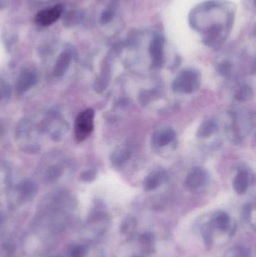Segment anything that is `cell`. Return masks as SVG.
Segmentation results:
<instances>
[{
    "instance_id": "obj_1",
    "label": "cell",
    "mask_w": 256,
    "mask_h": 257,
    "mask_svg": "<svg viewBox=\"0 0 256 257\" xmlns=\"http://www.w3.org/2000/svg\"><path fill=\"white\" fill-rule=\"evenodd\" d=\"M236 8L227 0H207L196 5L189 15L193 31L210 48L223 44L231 32L235 19Z\"/></svg>"
},
{
    "instance_id": "obj_28",
    "label": "cell",
    "mask_w": 256,
    "mask_h": 257,
    "mask_svg": "<svg viewBox=\"0 0 256 257\" xmlns=\"http://www.w3.org/2000/svg\"></svg>"
},
{
    "instance_id": "obj_12",
    "label": "cell",
    "mask_w": 256,
    "mask_h": 257,
    "mask_svg": "<svg viewBox=\"0 0 256 257\" xmlns=\"http://www.w3.org/2000/svg\"><path fill=\"white\" fill-rule=\"evenodd\" d=\"M132 156L130 148L126 145L118 147L111 156V162L114 165L121 166L124 165Z\"/></svg>"
},
{
    "instance_id": "obj_10",
    "label": "cell",
    "mask_w": 256,
    "mask_h": 257,
    "mask_svg": "<svg viewBox=\"0 0 256 257\" xmlns=\"http://www.w3.org/2000/svg\"><path fill=\"white\" fill-rule=\"evenodd\" d=\"M72 59V54L70 51L65 50V51H62L58 57L57 61L54 67V70H53L54 75L57 78L63 76L68 68H69Z\"/></svg>"
},
{
    "instance_id": "obj_21",
    "label": "cell",
    "mask_w": 256,
    "mask_h": 257,
    "mask_svg": "<svg viewBox=\"0 0 256 257\" xmlns=\"http://www.w3.org/2000/svg\"><path fill=\"white\" fill-rule=\"evenodd\" d=\"M136 221L133 218H128L124 220L122 225H121V232L123 233L127 234L134 230L136 227Z\"/></svg>"
},
{
    "instance_id": "obj_7",
    "label": "cell",
    "mask_w": 256,
    "mask_h": 257,
    "mask_svg": "<svg viewBox=\"0 0 256 257\" xmlns=\"http://www.w3.org/2000/svg\"><path fill=\"white\" fill-rule=\"evenodd\" d=\"M62 11L63 6L62 5H58L50 9L40 11L35 17V20L40 25L47 27L56 22L60 17Z\"/></svg>"
},
{
    "instance_id": "obj_18",
    "label": "cell",
    "mask_w": 256,
    "mask_h": 257,
    "mask_svg": "<svg viewBox=\"0 0 256 257\" xmlns=\"http://www.w3.org/2000/svg\"><path fill=\"white\" fill-rule=\"evenodd\" d=\"M253 90L250 86H242L236 92L234 97L239 102H245L249 101L253 96Z\"/></svg>"
},
{
    "instance_id": "obj_26",
    "label": "cell",
    "mask_w": 256,
    "mask_h": 257,
    "mask_svg": "<svg viewBox=\"0 0 256 257\" xmlns=\"http://www.w3.org/2000/svg\"><path fill=\"white\" fill-rule=\"evenodd\" d=\"M85 248L83 246H76L72 251V257H84Z\"/></svg>"
},
{
    "instance_id": "obj_6",
    "label": "cell",
    "mask_w": 256,
    "mask_h": 257,
    "mask_svg": "<svg viewBox=\"0 0 256 257\" xmlns=\"http://www.w3.org/2000/svg\"><path fill=\"white\" fill-rule=\"evenodd\" d=\"M36 82L37 75L35 71L31 68H23L18 75L15 85L17 94L19 95L25 94L29 91Z\"/></svg>"
},
{
    "instance_id": "obj_8",
    "label": "cell",
    "mask_w": 256,
    "mask_h": 257,
    "mask_svg": "<svg viewBox=\"0 0 256 257\" xmlns=\"http://www.w3.org/2000/svg\"><path fill=\"white\" fill-rule=\"evenodd\" d=\"M177 134L172 128H165L153 132L151 137V144L154 148L167 146L176 138Z\"/></svg>"
},
{
    "instance_id": "obj_19",
    "label": "cell",
    "mask_w": 256,
    "mask_h": 257,
    "mask_svg": "<svg viewBox=\"0 0 256 257\" xmlns=\"http://www.w3.org/2000/svg\"><path fill=\"white\" fill-rule=\"evenodd\" d=\"M116 8L114 5H110L105 8L101 14L99 22L102 25H107L112 23L116 17Z\"/></svg>"
},
{
    "instance_id": "obj_11",
    "label": "cell",
    "mask_w": 256,
    "mask_h": 257,
    "mask_svg": "<svg viewBox=\"0 0 256 257\" xmlns=\"http://www.w3.org/2000/svg\"><path fill=\"white\" fill-rule=\"evenodd\" d=\"M250 186V175L245 169H241L237 172L233 182V188L238 195L246 193Z\"/></svg>"
},
{
    "instance_id": "obj_27",
    "label": "cell",
    "mask_w": 256,
    "mask_h": 257,
    "mask_svg": "<svg viewBox=\"0 0 256 257\" xmlns=\"http://www.w3.org/2000/svg\"><path fill=\"white\" fill-rule=\"evenodd\" d=\"M234 257H248V254L244 250L239 249L236 251Z\"/></svg>"
},
{
    "instance_id": "obj_16",
    "label": "cell",
    "mask_w": 256,
    "mask_h": 257,
    "mask_svg": "<svg viewBox=\"0 0 256 257\" xmlns=\"http://www.w3.org/2000/svg\"><path fill=\"white\" fill-rule=\"evenodd\" d=\"M212 224L220 230H228L230 227V217L226 213H219L217 215L214 217V219H213Z\"/></svg>"
},
{
    "instance_id": "obj_20",
    "label": "cell",
    "mask_w": 256,
    "mask_h": 257,
    "mask_svg": "<svg viewBox=\"0 0 256 257\" xmlns=\"http://www.w3.org/2000/svg\"><path fill=\"white\" fill-rule=\"evenodd\" d=\"M139 241H140L141 245H143L145 248L146 249L148 248V250L150 249L154 242V235L150 232L143 233L139 238Z\"/></svg>"
},
{
    "instance_id": "obj_25",
    "label": "cell",
    "mask_w": 256,
    "mask_h": 257,
    "mask_svg": "<svg viewBox=\"0 0 256 257\" xmlns=\"http://www.w3.org/2000/svg\"><path fill=\"white\" fill-rule=\"evenodd\" d=\"M21 150L28 154H36L40 151V146L37 143H31V144L24 145Z\"/></svg>"
},
{
    "instance_id": "obj_4",
    "label": "cell",
    "mask_w": 256,
    "mask_h": 257,
    "mask_svg": "<svg viewBox=\"0 0 256 257\" xmlns=\"http://www.w3.org/2000/svg\"><path fill=\"white\" fill-rule=\"evenodd\" d=\"M166 38L161 33L153 34L149 43V53L153 66L159 68L164 64Z\"/></svg>"
},
{
    "instance_id": "obj_13",
    "label": "cell",
    "mask_w": 256,
    "mask_h": 257,
    "mask_svg": "<svg viewBox=\"0 0 256 257\" xmlns=\"http://www.w3.org/2000/svg\"><path fill=\"white\" fill-rule=\"evenodd\" d=\"M217 128H218V126H217V122L214 120H207L200 124L197 132H196V135L199 138H208L217 132Z\"/></svg>"
},
{
    "instance_id": "obj_15",
    "label": "cell",
    "mask_w": 256,
    "mask_h": 257,
    "mask_svg": "<svg viewBox=\"0 0 256 257\" xmlns=\"http://www.w3.org/2000/svg\"><path fill=\"white\" fill-rule=\"evenodd\" d=\"M18 191L24 198H29L36 193L37 186L31 180H25L18 185Z\"/></svg>"
},
{
    "instance_id": "obj_17",
    "label": "cell",
    "mask_w": 256,
    "mask_h": 257,
    "mask_svg": "<svg viewBox=\"0 0 256 257\" xmlns=\"http://www.w3.org/2000/svg\"><path fill=\"white\" fill-rule=\"evenodd\" d=\"M63 173V168L61 165L56 164L49 167L45 171V178L48 182H55L60 178Z\"/></svg>"
},
{
    "instance_id": "obj_24",
    "label": "cell",
    "mask_w": 256,
    "mask_h": 257,
    "mask_svg": "<svg viewBox=\"0 0 256 257\" xmlns=\"http://www.w3.org/2000/svg\"><path fill=\"white\" fill-rule=\"evenodd\" d=\"M212 225L207 224L202 228V234L204 237V241L207 246H210L212 244Z\"/></svg>"
},
{
    "instance_id": "obj_3",
    "label": "cell",
    "mask_w": 256,
    "mask_h": 257,
    "mask_svg": "<svg viewBox=\"0 0 256 257\" xmlns=\"http://www.w3.org/2000/svg\"><path fill=\"white\" fill-rule=\"evenodd\" d=\"M95 111L88 108L80 113L75 120V138L78 142L86 140L90 135L94 128Z\"/></svg>"
},
{
    "instance_id": "obj_2",
    "label": "cell",
    "mask_w": 256,
    "mask_h": 257,
    "mask_svg": "<svg viewBox=\"0 0 256 257\" xmlns=\"http://www.w3.org/2000/svg\"><path fill=\"white\" fill-rule=\"evenodd\" d=\"M200 85V76L199 71L193 68H187L180 71L172 83V89L175 93L181 94H193Z\"/></svg>"
},
{
    "instance_id": "obj_22",
    "label": "cell",
    "mask_w": 256,
    "mask_h": 257,
    "mask_svg": "<svg viewBox=\"0 0 256 257\" xmlns=\"http://www.w3.org/2000/svg\"><path fill=\"white\" fill-rule=\"evenodd\" d=\"M97 176V171L95 168H89L85 170L80 175V178L85 182H92L96 179Z\"/></svg>"
},
{
    "instance_id": "obj_9",
    "label": "cell",
    "mask_w": 256,
    "mask_h": 257,
    "mask_svg": "<svg viewBox=\"0 0 256 257\" xmlns=\"http://www.w3.org/2000/svg\"><path fill=\"white\" fill-rule=\"evenodd\" d=\"M167 178V173L165 170H155L145 178L143 183V189L147 192L155 191L166 181Z\"/></svg>"
},
{
    "instance_id": "obj_5",
    "label": "cell",
    "mask_w": 256,
    "mask_h": 257,
    "mask_svg": "<svg viewBox=\"0 0 256 257\" xmlns=\"http://www.w3.org/2000/svg\"><path fill=\"white\" fill-rule=\"evenodd\" d=\"M209 174L207 170L201 167L193 168L185 180L186 188L190 190H198L207 185L209 181Z\"/></svg>"
},
{
    "instance_id": "obj_23",
    "label": "cell",
    "mask_w": 256,
    "mask_h": 257,
    "mask_svg": "<svg viewBox=\"0 0 256 257\" xmlns=\"http://www.w3.org/2000/svg\"><path fill=\"white\" fill-rule=\"evenodd\" d=\"M11 94V86L4 81H0V101L9 98Z\"/></svg>"
},
{
    "instance_id": "obj_14",
    "label": "cell",
    "mask_w": 256,
    "mask_h": 257,
    "mask_svg": "<svg viewBox=\"0 0 256 257\" xmlns=\"http://www.w3.org/2000/svg\"><path fill=\"white\" fill-rule=\"evenodd\" d=\"M33 124L29 119L24 118L18 122L16 127V137L18 139L28 138L32 132Z\"/></svg>"
}]
</instances>
